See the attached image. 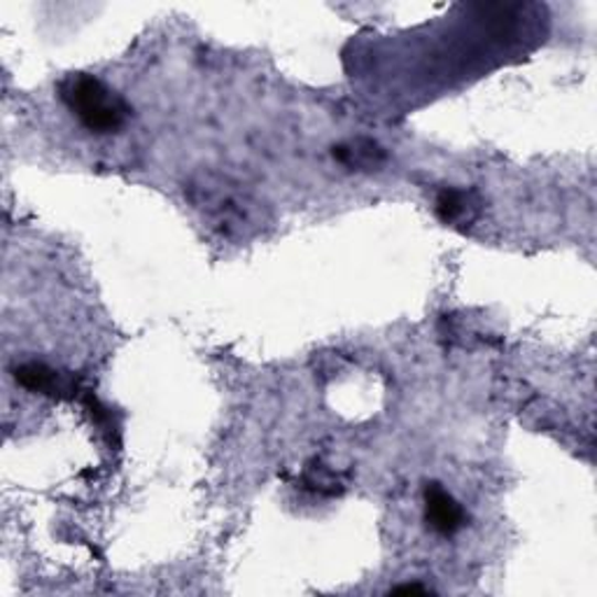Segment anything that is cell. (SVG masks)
Instances as JSON below:
<instances>
[{
  "label": "cell",
  "instance_id": "cell-1",
  "mask_svg": "<svg viewBox=\"0 0 597 597\" xmlns=\"http://www.w3.org/2000/svg\"><path fill=\"white\" fill-rule=\"evenodd\" d=\"M58 96L68 110L94 134H115L127 125L129 106L106 82L87 73H71L61 79Z\"/></svg>",
  "mask_w": 597,
  "mask_h": 597
},
{
  "label": "cell",
  "instance_id": "cell-2",
  "mask_svg": "<svg viewBox=\"0 0 597 597\" xmlns=\"http://www.w3.org/2000/svg\"><path fill=\"white\" fill-rule=\"evenodd\" d=\"M194 209L211 217L222 232L234 234L257 222L259 205L238 190V184L222 178H203L190 188Z\"/></svg>",
  "mask_w": 597,
  "mask_h": 597
},
{
  "label": "cell",
  "instance_id": "cell-3",
  "mask_svg": "<svg viewBox=\"0 0 597 597\" xmlns=\"http://www.w3.org/2000/svg\"><path fill=\"white\" fill-rule=\"evenodd\" d=\"M17 383L26 387L29 393L45 395L54 399H75L82 395V387L75 376L56 372V369L43 362H26L14 369Z\"/></svg>",
  "mask_w": 597,
  "mask_h": 597
},
{
  "label": "cell",
  "instance_id": "cell-4",
  "mask_svg": "<svg viewBox=\"0 0 597 597\" xmlns=\"http://www.w3.org/2000/svg\"><path fill=\"white\" fill-rule=\"evenodd\" d=\"M425 519L431 530L446 537L456 534L467 521L462 507L439 483H427L425 488Z\"/></svg>",
  "mask_w": 597,
  "mask_h": 597
},
{
  "label": "cell",
  "instance_id": "cell-5",
  "mask_svg": "<svg viewBox=\"0 0 597 597\" xmlns=\"http://www.w3.org/2000/svg\"><path fill=\"white\" fill-rule=\"evenodd\" d=\"M435 211L444 224H471L481 211V199L477 192L444 190L437 196Z\"/></svg>",
  "mask_w": 597,
  "mask_h": 597
},
{
  "label": "cell",
  "instance_id": "cell-6",
  "mask_svg": "<svg viewBox=\"0 0 597 597\" xmlns=\"http://www.w3.org/2000/svg\"><path fill=\"white\" fill-rule=\"evenodd\" d=\"M332 154L343 167L358 171H376L385 163V152L372 140H355L348 142V146H337Z\"/></svg>",
  "mask_w": 597,
  "mask_h": 597
},
{
  "label": "cell",
  "instance_id": "cell-7",
  "mask_svg": "<svg viewBox=\"0 0 597 597\" xmlns=\"http://www.w3.org/2000/svg\"><path fill=\"white\" fill-rule=\"evenodd\" d=\"M408 593H429V588L420 586V584H404L390 590V595H408Z\"/></svg>",
  "mask_w": 597,
  "mask_h": 597
}]
</instances>
